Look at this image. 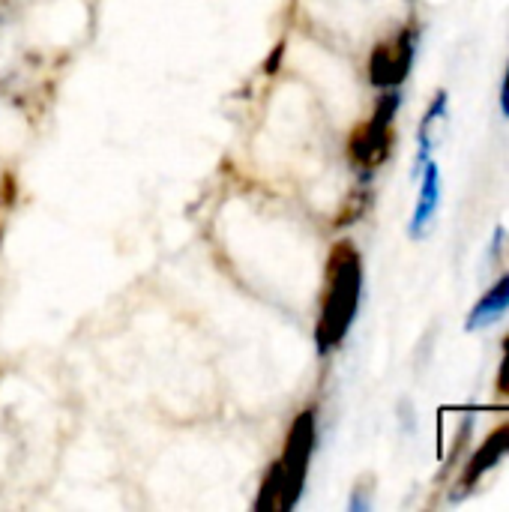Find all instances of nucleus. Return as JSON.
<instances>
[{
    "mask_svg": "<svg viewBox=\"0 0 509 512\" xmlns=\"http://www.w3.org/2000/svg\"><path fill=\"white\" fill-rule=\"evenodd\" d=\"M417 42H420V30L414 21L405 24L402 30H396L390 39L378 42L369 54V81L381 90L399 87L414 69Z\"/></svg>",
    "mask_w": 509,
    "mask_h": 512,
    "instance_id": "nucleus-4",
    "label": "nucleus"
},
{
    "mask_svg": "<svg viewBox=\"0 0 509 512\" xmlns=\"http://www.w3.org/2000/svg\"><path fill=\"white\" fill-rule=\"evenodd\" d=\"M315 441H318V420H315V411L306 408L303 414L294 417L291 432L285 438L282 459L273 465L276 480H279L276 512H288L300 504L303 489H306V477H309V462H312V453H315Z\"/></svg>",
    "mask_w": 509,
    "mask_h": 512,
    "instance_id": "nucleus-3",
    "label": "nucleus"
},
{
    "mask_svg": "<svg viewBox=\"0 0 509 512\" xmlns=\"http://www.w3.org/2000/svg\"><path fill=\"white\" fill-rule=\"evenodd\" d=\"M369 510V492L363 486L354 489V498H351V512H363Z\"/></svg>",
    "mask_w": 509,
    "mask_h": 512,
    "instance_id": "nucleus-11",
    "label": "nucleus"
},
{
    "mask_svg": "<svg viewBox=\"0 0 509 512\" xmlns=\"http://www.w3.org/2000/svg\"><path fill=\"white\" fill-rule=\"evenodd\" d=\"M509 309V273L501 276L480 300L477 306L471 309L468 321H465V330H483L489 324H495L498 318H504Z\"/></svg>",
    "mask_w": 509,
    "mask_h": 512,
    "instance_id": "nucleus-8",
    "label": "nucleus"
},
{
    "mask_svg": "<svg viewBox=\"0 0 509 512\" xmlns=\"http://www.w3.org/2000/svg\"><path fill=\"white\" fill-rule=\"evenodd\" d=\"M282 54H285V42H279V45L273 48L270 60L264 63V72H276V69H279V63H282Z\"/></svg>",
    "mask_w": 509,
    "mask_h": 512,
    "instance_id": "nucleus-12",
    "label": "nucleus"
},
{
    "mask_svg": "<svg viewBox=\"0 0 509 512\" xmlns=\"http://www.w3.org/2000/svg\"><path fill=\"white\" fill-rule=\"evenodd\" d=\"M399 105H402V96L399 90H387L372 117L366 123H360L351 138H348V159L351 165L360 171L363 180H369L390 156H393V144H396V114H399Z\"/></svg>",
    "mask_w": 509,
    "mask_h": 512,
    "instance_id": "nucleus-2",
    "label": "nucleus"
},
{
    "mask_svg": "<svg viewBox=\"0 0 509 512\" xmlns=\"http://www.w3.org/2000/svg\"><path fill=\"white\" fill-rule=\"evenodd\" d=\"M420 174H423L420 177L423 180L420 183V198H417V207H414V216H411V228H408V234L414 240H420L429 231V225H432V219L438 213V204H441V168H438V162L429 159Z\"/></svg>",
    "mask_w": 509,
    "mask_h": 512,
    "instance_id": "nucleus-6",
    "label": "nucleus"
},
{
    "mask_svg": "<svg viewBox=\"0 0 509 512\" xmlns=\"http://www.w3.org/2000/svg\"><path fill=\"white\" fill-rule=\"evenodd\" d=\"M363 297V258L351 240H339L330 249L327 270H324V294L321 312L315 324V345L318 354H333L354 327Z\"/></svg>",
    "mask_w": 509,
    "mask_h": 512,
    "instance_id": "nucleus-1",
    "label": "nucleus"
},
{
    "mask_svg": "<svg viewBox=\"0 0 509 512\" xmlns=\"http://www.w3.org/2000/svg\"><path fill=\"white\" fill-rule=\"evenodd\" d=\"M447 102H450V93H447V90H438V93L432 96V102H429V108H426L423 120H420V135H417V165H414V171H417V174H420V171H423V165L432 159V147L438 144V135H441V129L447 126Z\"/></svg>",
    "mask_w": 509,
    "mask_h": 512,
    "instance_id": "nucleus-7",
    "label": "nucleus"
},
{
    "mask_svg": "<svg viewBox=\"0 0 509 512\" xmlns=\"http://www.w3.org/2000/svg\"><path fill=\"white\" fill-rule=\"evenodd\" d=\"M501 348H504V357H501V369H498V381H495V387H498V393H501V396H507L509 399V336L501 342Z\"/></svg>",
    "mask_w": 509,
    "mask_h": 512,
    "instance_id": "nucleus-10",
    "label": "nucleus"
},
{
    "mask_svg": "<svg viewBox=\"0 0 509 512\" xmlns=\"http://www.w3.org/2000/svg\"><path fill=\"white\" fill-rule=\"evenodd\" d=\"M507 456H509V420L504 423V426H498L495 432H489V435H486V441L480 444V450L468 459V465H465L462 477L456 480L453 501L468 498V495L477 489V483H480L492 468H498Z\"/></svg>",
    "mask_w": 509,
    "mask_h": 512,
    "instance_id": "nucleus-5",
    "label": "nucleus"
},
{
    "mask_svg": "<svg viewBox=\"0 0 509 512\" xmlns=\"http://www.w3.org/2000/svg\"><path fill=\"white\" fill-rule=\"evenodd\" d=\"M369 204H372V192H369L366 186H363V189H357V192H351V195H348V201L342 204V210H339V216H336L333 228H348V225L360 222V219H363V213L369 210Z\"/></svg>",
    "mask_w": 509,
    "mask_h": 512,
    "instance_id": "nucleus-9",
    "label": "nucleus"
},
{
    "mask_svg": "<svg viewBox=\"0 0 509 512\" xmlns=\"http://www.w3.org/2000/svg\"><path fill=\"white\" fill-rule=\"evenodd\" d=\"M501 111H504V117H509V63L504 72V87H501Z\"/></svg>",
    "mask_w": 509,
    "mask_h": 512,
    "instance_id": "nucleus-13",
    "label": "nucleus"
}]
</instances>
